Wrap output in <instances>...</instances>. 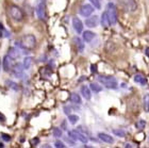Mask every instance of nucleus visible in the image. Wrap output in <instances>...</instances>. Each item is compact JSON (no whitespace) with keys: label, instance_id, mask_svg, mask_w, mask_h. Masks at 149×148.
Instances as JSON below:
<instances>
[{"label":"nucleus","instance_id":"nucleus-1","mask_svg":"<svg viewBox=\"0 0 149 148\" xmlns=\"http://www.w3.org/2000/svg\"><path fill=\"white\" fill-rule=\"evenodd\" d=\"M18 45L20 46V48L25 50H32L35 46H36V37L33 34H27L25 36H22L21 39L19 41Z\"/></svg>","mask_w":149,"mask_h":148},{"label":"nucleus","instance_id":"nucleus-2","mask_svg":"<svg viewBox=\"0 0 149 148\" xmlns=\"http://www.w3.org/2000/svg\"><path fill=\"white\" fill-rule=\"evenodd\" d=\"M98 81L105 87L111 88V90L117 88V80L112 76H100L98 77Z\"/></svg>","mask_w":149,"mask_h":148},{"label":"nucleus","instance_id":"nucleus-3","mask_svg":"<svg viewBox=\"0 0 149 148\" xmlns=\"http://www.w3.org/2000/svg\"><path fill=\"white\" fill-rule=\"evenodd\" d=\"M9 14L10 16L13 18L14 20L16 21H20L23 19V12L22 10L19 8V7H17V5H11V7L9 8Z\"/></svg>","mask_w":149,"mask_h":148},{"label":"nucleus","instance_id":"nucleus-4","mask_svg":"<svg viewBox=\"0 0 149 148\" xmlns=\"http://www.w3.org/2000/svg\"><path fill=\"white\" fill-rule=\"evenodd\" d=\"M106 13H108L110 20L112 25H115L117 21V11H116V7L113 2H109L106 4Z\"/></svg>","mask_w":149,"mask_h":148},{"label":"nucleus","instance_id":"nucleus-5","mask_svg":"<svg viewBox=\"0 0 149 148\" xmlns=\"http://www.w3.org/2000/svg\"><path fill=\"white\" fill-rule=\"evenodd\" d=\"M36 15L39 19L42 20H46V1L45 0H42V1L38 2L37 7H36Z\"/></svg>","mask_w":149,"mask_h":148},{"label":"nucleus","instance_id":"nucleus-6","mask_svg":"<svg viewBox=\"0 0 149 148\" xmlns=\"http://www.w3.org/2000/svg\"><path fill=\"white\" fill-rule=\"evenodd\" d=\"M2 65H3V69L5 72H10V70L13 69L14 65H15V60L12 59L9 55L4 56L3 58V62H2Z\"/></svg>","mask_w":149,"mask_h":148},{"label":"nucleus","instance_id":"nucleus-7","mask_svg":"<svg viewBox=\"0 0 149 148\" xmlns=\"http://www.w3.org/2000/svg\"><path fill=\"white\" fill-rule=\"evenodd\" d=\"M123 5L124 10L126 12H134L138 9V4H136L135 0H123Z\"/></svg>","mask_w":149,"mask_h":148},{"label":"nucleus","instance_id":"nucleus-8","mask_svg":"<svg viewBox=\"0 0 149 148\" xmlns=\"http://www.w3.org/2000/svg\"><path fill=\"white\" fill-rule=\"evenodd\" d=\"M94 8H93V5L91 4H84V5H82V7L80 8V14L82 16H84V17H88V16H91L93 14V12H94Z\"/></svg>","mask_w":149,"mask_h":148},{"label":"nucleus","instance_id":"nucleus-9","mask_svg":"<svg viewBox=\"0 0 149 148\" xmlns=\"http://www.w3.org/2000/svg\"><path fill=\"white\" fill-rule=\"evenodd\" d=\"M98 17L99 16H97V15H94L92 17H88V18L85 20V26L86 27H89V28L97 27L98 22H99V18H98Z\"/></svg>","mask_w":149,"mask_h":148},{"label":"nucleus","instance_id":"nucleus-10","mask_svg":"<svg viewBox=\"0 0 149 148\" xmlns=\"http://www.w3.org/2000/svg\"><path fill=\"white\" fill-rule=\"evenodd\" d=\"M73 27L76 30L77 33H82L83 32V23L78 18V17H74L73 18Z\"/></svg>","mask_w":149,"mask_h":148},{"label":"nucleus","instance_id":"nucleus-11","mask_svg":"<svg viewBox=\"0 0 149 148\" xmlns=\"http://www.w3.org/2000/svg\"><path fill=\"white\" fill-rule=\"evenodd\" d=\"M100 21H101V25H102V27H104V28H108V27H110V26L112 25V23H111V20H110V17H109V15H108V13H106V11L103 12L102 15H101Z\"/></svg>","mask_w":149,"mask_h":148},{"label":"nucleus","instance_id":"nucleus-12","mask_svg":"<svg viewBox=\"0 0 149 148\" xmlns=\"http://www.w3.org/2000/svg\"><path fill=\"white\" fill-rule=\"evenodd\" d=\"M98 137L101 141H103L104 143H109V144H112V143H114V140H113V138L111 137V135L109 134H106V133H103V132H100L98 134Z\"/></svg>","mask_w":149,"mask_h":148},{"label":"nucleus","instance_id":"nucleus-13","mask_svg":"<svg viewBox=\"0 0 149 148\" xmlns=\"http://www.w3.org/2000/svg\"><path fill=\"white\" fill-rule=\"evenodd\" d=\"M95 38V33L92 31H83V39L86 43H89Z\"/></svg>","mask_w":149,"mask_h":148},{"label":"nucleus","instance_id":"nucleus-14","mask_svg":"<svg viewBox=\"0 0 149 148\" xmlns=\"http://www.w3.org/2000/svg\"><path fill=\"white\" fill-rule=\"evenodd\" d=\"M8 55L12 58V59H14V60H16V59H18L19 58V51L17 48H15V47H11V48L9 49V52H8Z\"/></svg>","mask_w":149,"mask_h":148},{"label":"nucleus","instance_id":"nucleus-15","mask_svg":"<svg viewBox=\"0 0 149 148\" xmlns=\"http://www.w3.org/2000/svg\"><path fill=\"white\" fill-rule=\"evenodd\" d=\"M81 93H82L83 97H84L86 100H89V99H91V96H92V94H91V90H89V88H88L87 86L83 85V86L81 87Z\"/></svg>","mask_w":149,"mask_h":148},{"label":"nucleus","instance_id":"nucleus-16","mask_svg":"<svg viewBox=\"0 0 149 148\" xmlns=\"http://www.w3.org/2000/svg\"><path fill=\"white\" fill-rule=\"evenodd\" d=\"M134 82L140 83L142 85H145V84H147V79L143 75H135L134 76Z\"/></svg>","mask_w":149,"mask_h":148},{"label":"nucleus","instance_id":"nucleus-17","mask_svg":"<svg viewBox=\"0 0 149 148\" xmlns=\"http://www.w3.org/2000/svg\"><path fill=\"white\" fill-rule=\"evenodd\" d=\"M70 101L73 103H76V104H80L81 103V97L79 94L77 93H73L70 95Z\"/></svg>","mask_w":149,"mask_h":148},{"label":"nucleus","instance_id":"nucleus-18","mask_svg":"<svg viewBox=\"0 0 149 148\" xmlns=\"http://www.w3.org/2000/svg\"><path fill=\"white\" fill-rule=\"evenodd\" d=\"M75 43H76V46L77 48H78V51L79 52H82L83 50H84V44H83V42L79 38V37H75Z\"/></svg>","mask_w":149,"mask_h":148},{"label":"nucleus","instance_id":"nucleus-19","mask_svg":"<svg viewBox=\"0 0 149 148\" xmlns=\"http://www.w3.org/2000/svg\"><path fill=\"white\" fill-rule=\"evenodd\" d=\"M31 63H32V59L30 57H27L25 60H23V63H22L23 69H29L30 66H31Z\"/></svg>","mask_w":149,"mask_h":148},{"label":"nucleus","instance_id":"nucleus-20","mask_svg":"<svg viewBox=\"0 0 149 148\" xmlns=\"http://www.w3.org/2000/svg\"><path fill=\"white\" fill-rule=\"evenodd\" d=\"M143 102H144V109L146 112H149V94H146L143 99Z\"/></svg>","mask_w":149,"mask_h":148},{"label":"nucleus","instance_id":"nucleus-21","mask_svg":"<svg viewBox=\"0 0 149 148\" xmlns=\"http://www.w3.org/2000/svg\"><path fill=\"white\" fill-rule=\"evenodd\" d=\"M68 120H69V123L71 124V125H75V124H77L79 122V116L78 115H68Z\"/></svg>","mask_w":149,"mask_h":148},{"label":"nucleus","instance_id":"nucleus-22","mask_svg":"<svg viewBox=\"0 0 149 148\" xmlns=\"http://www.w3.org/2000/svg\"><path fill=\"white\" fill-rule=\"evenodd\" d=\"M145 126H146V122L144 119H140V120L136 122V124H135V127H136V129H138V130L144 129Z\"/></svg>","mask_w":149,"mask_h":148},{"label":"nucleus","instance_id":"nucleus-23","mask_svg":"<svg viewBox=\"0 0 149 148\" xmlns=\"http://www.w3.org/2000/svg\"><path fill=\"white\" fill-rule=\"evenodd\" d=\"M113 134L117 135V137H119V138H124L125 135H126V132H125L123 129H114L113 130Z\"/></svg>","mask_w":149,"mask_h":148},{"label":"nucleus","instance_id":"nucleus-24","mask_svg":"<svg viewBox=\"0 0 149 148\" xmlns=\"http://www.w3.org/2000/svg\"><path fill=\"white\" fill-rule=\"evenodd\" d=\"M89 88L93 91V92H95V93H98V92H100L102 88L100 87V85H98L97 83H92L91 85H89Z\"/></svg>","mask_w":149,"mask_h":148},{"label":"nucleus","instance_id":"nucleus-25","mask_svg":"<svg viewBox=\"0 0 149 148\" xmlns=\"http://www.w3.org/2000/svg\"><path fill=\"white\" fill-rule=\"evenodd\" d=\"M53 137H56V138H61L62 137V130L60 129V128H53Z\"/></svg>","mask_w":149,"mask_h":148},{"label":"nucleus","instance_id":"nucleus-26","mask_svg":"<svg viewBox=\"0 0 149 148\" xmlns=\"http://www.w3.org/2000/svg\"><path fill=\"white\" fill-rule=\"evenodd\" d=\"M89 1H91V3H92L93 7H95L97 10H100V7H101V5H100L99 0H89Z\"/></svg>","mask_w":149,"mask_h":148},{"label":"nucleus","instance_id":"nucleus-27","mask_svg":"<svg viewBox=\"0 0 149 148\" xmlns=\"http://www.w3.org/2000/svg\"><path fill=\"white\" fill-rule=\"evenodd\" d=\"M1 139L4 142H10L11 141V137H10L9 134H5V133H1Z\"/></svg>","mask_w":149,"mask_h":148},{"label":"nucleus","instance_id":"nucleus-28","mask_svg":"<svg viewBox=\"0 0 149 148\" xmlns=\"http://www.w3.org/2000/svg\"><path fill=\"white\" fill-rule=\"evenodd\" d=\"M39 143V139L38 138H34L33 140H31V145L32 146H36Z\"/></svg>","mask_w":149,"mask_h":148},{"label":"nucleus","instance_id":"nucleus-29","mask_svg":"<svg viewBox=\"0 0 149 148\" xmlns=\"http://www.w3.org/2000/svg\"><path fill=\"white\" fill-rule=\"evenodd\" d=\"M55 146L57 147V148H64L65 147V145L62 143V142H60V141H57L56 143H55Z\"/></svg>","mask_w":149,"mask_h":148},{"label":"nucleus","instance_id":"nucleus-30","mask_svg":"<svg viewBox=\"0 0 149 148\" xmlns=\"http://www.w3.org/2000/svg\"><path fill=\"white\" fill-rule=\"evenodd\" d=\"M8 83H9V84H11L10 86H11L12 88H14V90H16V91L18 90V86H17V84H16V83H14V82H12V81H8Z\"/></svg>","mask_w":149,"mask_h":148},{"label":"nucleus","instance_id":"nucleus-31","mask_svg":"<svg viewBox=\"0 0 149 148\" xmlns=\"http://www.w3.org/2000/svg\"><path fill=\"white\" fill-rule=\"evenodd\" d=\"M91 72L93 73V74H96L97 73V66L95 64H92L91 65Z\"/></svg>","mask_w":149,"mask_h":148},{"label":"nucleus","instance_id":"nucleus-32","mask_svg":"<svg viewBox=\"0 0 149 148\" xmlns=\"http://www.w3.org/2000/svg\"><path fill=\"white\" fill-rule=\"evenodd\" d=\"M64 113L69 115V113H70V108H69V106H65V108H64Z\"/></svg>","mask_w":149,"mask_h":148},{"label":"nucleus","instance_id":"nucleus-33","mask_svg":"<svg viewBox=\"0 0 149 148\" xmlns=\"http://www.w3.org/2000/svg\"><path fill=\"white\" fill-rule=\"evenodd\" d=\"M4 119H5V118H4V116H3L1 113H0V120H1V122H3Z\"/></svg>","mask_w":149,"mask_h":148},{"label":"nucleus","instance_id":"nucleus-34","mask_svg":"<svg viewBox=\"0 0 149 148\" xmlns=\"http://www.w3.org/2000/svg\"><path fill=\"white\" fill-rule=\"evenodd\" d=\"M145 53H146V56L149 58V47H148V48H146V51H145Z\"/></svg>","mask_w":149,"mask_h":148},{"label":"nucleus","instance_id":"nucleus-35","mask_svg":"<svg viewBox=\"0 0 149 148\" xmlns=\"http://www.w3.org/2000/svg\"><path fill=\"white\" fill-rule=\"evenodd\" d=\"M3 29H4V28H3V26H2V23H1V22H0V31H2V30H3Z\"/></svg>","mask_w":149,"mask_h":148},{"label":"nucleus","instance_id":"nucleus-36","mask_svg":"<svg viewBox=\"0 0 149 148\" xmlns=\"http://www.w3.org/2000/svg\"><path fill=\"white\" fill-rule=\"evenodd\" d=\"M126 147H132V146H131L130 144H126Z\"/></svg>","mask_w":149,"mask_h":148},{"label":"nucleus","instance_id":"nucleus-37","mask_svg":"<svg viewBox=\"0 0 149 148\" xmlns=\"http://www.w3.org/2000/svg\"><path fill=\"white\" fill-rule=\"evenodd\" d=\"M0 147H1V148L3 147V144H2V143H0Z\"/></svg>","mask_w":149,"mask_h":148},{"label":"nucleus","instance_id":"nucleus-38","mask_svg":"<svg viewBox=\"0 0 149 148\" xmlns=\"http://www.w3.org/2000/svg\"><path fill=\"white\" fill-rule=\"evenodd\" d=\"M0 64H1V62H0Z\"/></svg>","mask_w":149,"mask_h":148}]
</instances>
